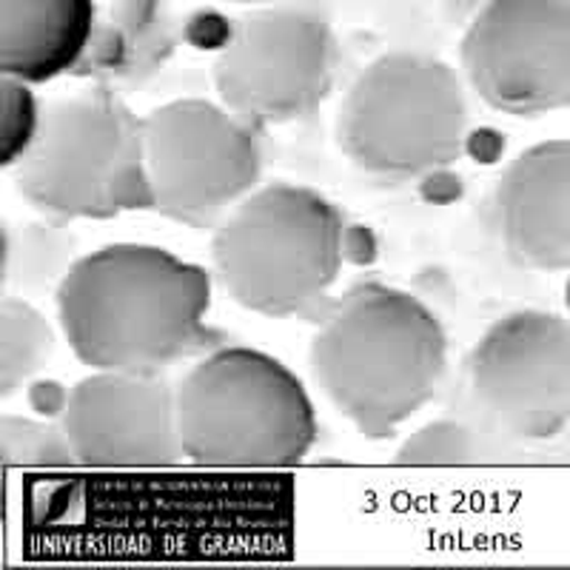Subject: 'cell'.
<instances>
[{
	"label": "cell",
	"instance_id": "obj_10",
	"mask_svg": "<svg viewBox=\"0 0 570 570\" xmlns=\"http://www.w3.org/2000/svg\"><path fill=\"white\" fill-rule=\"evenodd\" d=\"M462 71L491 109L539 117L570 106V0H491L462 38Z\"/></svg>",
	"mask_w": 570,
	"mask_h": 570
},
{
	"label": "cell",
	"instance_id": "obj_18",
	"mask_svg": "<svg viewBox=\"0 0 570 570\" xmlns=\"http://www.w3.org/2000/svg\"><path fill=\"white\" fill-rule=\"evenodd\" d=\"M485 456L482 436L460 420L428 422L396 451L400 465H476Z\"/></svg>",
	"mask_w": 570,
	"mask_h": 570
},
{
	"label": "cell",
	"instance_id": "obj_12",
	"mask_svg": "<svg viewBox=\"0 0 570 570\" xmlns=\"http://www.w3.org/2000/svg\"><path fill=\"white\" fill-rule=\"evenodd\" d=\"M497 226L508 257L531 272L570 268V140H542L497 186Z\"/></svg>",
	"mask_w": 570,
	"mask_h": 570
},
{
	"label": "cell",
	"instance_id": "obj_4",
	"mask_svg": "<svg viewBox=\"0 0 570 570\" xmlns=\"http://www.w3.org/2000/svg\"><path fill=\"white\" fill-rule=\"evenodd\" d=\"M186 460L208 468H283L317 442L312 396L292 368L246 345L203 356L177 385Z\"/></svg>",
	"mask_w": 570,
	"mask_h": 570
},
{
	"label": "cell",
	"instance_id": "obj_14",
	"mask_svg": "<svg viewBox=\"0 0 570 570\" xmlns=\"http://www.w3.org/2000/svg\"><path fill=\"white\" fill-rule=\"evenodd\" d=\"M175 23L160 0H120V9L100 18L78 78L115 91L140 89L175 55Z\"/></svg>",
	"mask_w": 570,
	"mask_h": 570
},
{
	"label": "cell",
	"instance_id": "obj_20",
	"mask_svg": "<svg viewBox=\"0 0 570 570\" xmlns=\"http://www.w3.org/2000/svg\"><path fill=\"white\" fill-rule=\"evenodd\" d=\"M564 305H568V312H570V277H568V285H564Z\"/></svg>",
	"mask_w": 570,
	"mask_h": 570
},
{
	"label": "cell",
	"instance_id": "obj_5",
	"mask_svg": "<svg viewBox=\"0 0 570 570\" xmlns=\"http://www.w3.org/2000/svg\"><path fill=\"white\" fill-rule=\"evenodd\" d=\"M14 171L20 195L52 220H111L155 208L142 117L106 86L46 106L38 140Z\"/></svg>",
	"mask_w": 570,
	"mask_h": 570
},
{
	"label": "cell",
	"instance_id": "obj_21",
	"mask_svg": "<svg viewBox=\"0 0 570 570\" xmlns=\"http://www.w3.org/2000/svg\"><path fill=\"white\" fill-rule=\"evenodd\" d=\"M232 3H272V0H232Z\"/></svg>",
	"mask_w": 570,
	"mask_h": 570
},
{
	"label": "cell",
	"instance_id": "obj_2",
	"mask_svg": "<svg viewBox=\"0 0 570 570\" xmlns=\"http://www.w3.org/2000/svg\"><path fill=\"white\" fill-rule=\"evenodd\" d=\"M312 368L356 431L385 440L440 389L448 337L431 308L409 292L363 283L325 312Z\"/></svg>",
	"mask_w": 570,
	"mask_h": 570
},
{
	"label": "cell",
	"instance_id": "obj_6",
	"mask_svg": "<svg viewBox=\"0 0 570 570\" xmlns=\"http://www.w3.org/2000/svg\"><path fill=\"white\" fill-rule=\"evenodd\" d=\"M468 111L460 71L420 52L376 58L340 109L337 140L356 169L385 180H416L465 151Z\"/></svg>",
	"mask_w": 570,
	"mask_h": 570
},
{
	"label": "cell",
	"instance_id": "obj_8",
	"mask_svg": "<svg viewBox=\"0 0 570 570\" xmlns=\"http://www.w3.org/2000/svg\"><path fill=\"white\" fill-rule=\"evenodd\" d=\"M155 212L191 228H217L259 183L254 124L228 106L171 100L142 117Z\"/></svg>",
	"mask_w": 570,
	"mask_h": 570
},
{
	"label": "cell",
	"instance_id": "obj_15",
	"mask_svg": "<svg viewBox=\"0 0 570 570\" xmlns=\"http://www.w3.org/2000/svg\"><path fill=\"white\" fill-rule=\"evenodd\" d=\"M80 263L78 234L63 220L3 223V294L40 299L58 294Z\"/></svg>",
	"mask_w": 570,
	"mask_h": 570
},
{
	"label": "cell",
	"instance_id": "obj_11",
	"mask_svg": "<svg viewBox=\"0 0 570 570\" xmlns=\"http://www.w3.org/2000/svg\"><path fill=\"white\" fill-rule=\"evenodd\" d=\"M80 465L169 468L186 460L177 389L163 371H115L80 380L63 411Z\"/></svg>",
	"mask_w": 570,
	"mask_h": 570
},
{
	"label": "cell",
	"instance_id": "obj_16",
	"mask_svg": "<svg viewBox=\"0 0 570 570\" xmlns=\"http://www.w3.org/2000/svg\"><path fill=\"white\" fill-rule=\"evenodd\" d=\"M58 351L52 323L32 305V299L9 297L0 303V396L7 400L35 376L43 374Z\"/></svg>",
	"mask_w": 570,
	"mask_h": 570
},
{
	"label": "cell",
	"instance_id": "obj_13",
	"mask_svg": "<svg viewBox=\"0 0 570 570\" xmlns=\"http://www.w3.org/2000/svg\"><path fill=\"white\" fill-rule=\"evenodd\" d=\"M98 23V0H0V71L32 86L75 75Z\"/></svg>",
	"mask_w": 570,
	"mask_h": 570
},
{
	"label": "cell",
	"instance_id": "obj_9",
	"mask_svg": "<svg viewBox=\"0 0 570 570\" xmlns=\"http://www.w3.org/2000/svg\"><path fill=\"white\" fill-rule=\"evenodd\" d=\"M480 414L513 440H551L570 425V323L522 308L497 320L468 356Z\"/></svg>",
	"mask_w": 570,
	"mask_h": 570
},
{
	"label": "cell",
	"instance_id": "obj_1",
	"mask_svg": "<svg viewBox=\"0 0 570 570\" xmlns=\"http://www.w3.org/2000/svg\"><path fill=\"white\" fill-rule=\"evenodd\" d=\"M55 299L71 351L91 368L166 371L223 340L206 323V268L157 246L115 243L86 254Z\"/></svg>",
	"mask_w": 570,
	"mask_h": 570
},
{
	"label": "cell",
	"instance_id": "obj_3",
	"mask_svg": "<svg viewBox=\"0 0 570 570\" xmlns=\"http://www.w3.org/2000/svg\"><path fill=\"white\" fill-rule=\"evenodd\" d=\"M345 223L320 191L272 183L214 228L217 277L237 303L266 317L323 320L343 268Z\"/></svg>",
	"mask_w": 570,
	"mask_h": 570
},
{
	"label": "cell",
	"instance_id": "obj_19",
	"mask_svg": "<svg viewBox=\"0 0 570 570\" xmlns=\"http://www.w3.org/2000/svg\"><path fill=\"white\" fill-rule=\"evenodd\" d=\"M46 109L40 106L35 86L27 80H0V163L3 169H18V163L32 151L43 126Z\"/></svg>",
	"mask_w": 570,
	"mask_h": 570
},
{
	"label": "cell",
	"instance_id": "obj_7",
	"mask_svg": "<svg viewBox=\"0 0 570 570\" xmlns=\"http://www.w3.org/2000/svg\"><path fill=\"white\" fill-rule=\"evenodd\" d=\"M340 43L328 14L308 0H272L234 23L214 63L220 100L248 124H285L334 89Z\"/></svg>",
	"mask_w": 570,
	"mask_h": 570
},
{
	"label": "cell",
	"instance_id": "obj_17",
	"mask_svg": "<svg viewBox=\"0 0 570 570\" xmlns=\"http://www.w3.org/2000/svg\"><path fill=\"white\" fill-rule=\"evenodd\" d=\"M0 454L9 468H63L78 462L63 422L49 425L14 414L0 420Z\"/></svg>",
	"mask_w": 570,
	"mask_h": 570
}]
</instances>
